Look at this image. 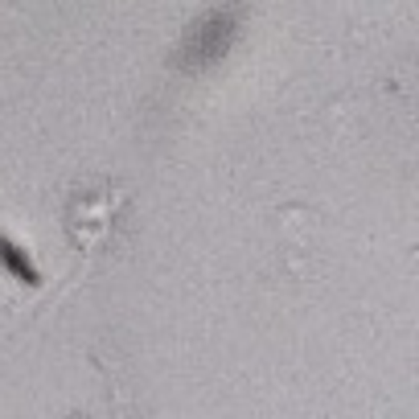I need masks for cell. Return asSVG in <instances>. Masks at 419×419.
Here are the masks:
<instances>
[{
    "label": "cell",
    "mask_w": 419,
    "mask_h": 419,
    "mask_svg": "<svg viewBox=\"0 0 419 419\" xmlns=\"http://www.w3.org/2000/svg\"><path fill=\"white\" fill-rule=\"evenodd\" d=\"M235 34H238V13L235 9H214L189 29L185 37V50H181V62L185 66H214L222 54L235 46Z\"/></svg>",
    "instance_id": "6da1fadb"
},
{
    "label": "cell",
    "mask_w": 419,
    "mask_h": 419,
    "mask_svg": "<svg viewBox=\"0 0 419 419\" xmlns=\"http://www.w3.org/2000/svg\"><path fill=\"white\" fill-rule=\"evenodd\" d=\"M0 259H4L9 268L17 271L21 280H34V268H29V263H25V259H21V255L13 251V247H9V243H0Z\"/></svg>",
    "instance_id": "7a4b0ae2"
}]
</instances>
